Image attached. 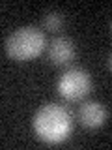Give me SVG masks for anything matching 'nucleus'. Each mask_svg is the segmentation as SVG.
Segmentation results:
<instances>
[{"label":"nucleus","mask_w":112,"mask_h":150,"mask_svg":"<svg viewBox=\"0 0 112 150\" xmlns=\"http://www.w3.org/2000/svg\"><path fill=\"white\" fill-rule=\"evenodd\" d=\"M32 128L41 141L49 144L62 143L71 135L73 116L60 103H47L39 107L32 120Z\"/></svg>","instance_id":"f257e3e1"},{"label":"nucleus","mask_w":112,"mask_h":150,"mask_svg":"<svg viewBox=\"0 0 112 150\" xmlns=\"http://www.w3.org/2000/svg\"><path fill=\"white\" fill-rule=\"evenodd\" d=\"M47 47L45 32L39 26H21L8 36L6 53L9 58L24 62L39 56Z\"/></svg>","instance_id":"f03ea898"},{"label":"nucleus","mask_w":112,"mask_h":150,"mask_svg":"<svg viewBox=\"0 0 112 150\" xmlns=\"http://www.w3.org/2000/svg\"><path fill=\"white\" fill-rule=\"evenodd\" d=\"M92 75L82 68H69L60 75L58 83H56V88H58V94L62 98L69 101L80 100L84 98L88 92L92 90Z\"/></svg>","instance_id":"7ed1b4c3"},{"label":"nucleus","mask_w":112,"mask_h":150,"mask_svg":"<svg viewBox=\"0 0 112 150\" xmlns=\"http://www.w3.org/2000/svg\"><path fill=\"white\" fill-rule=\"evenodd\" d=\"M77 56V45L69 36H56L47 45V58L54 66H65Z\"/></svg>","instance_id":"20e7f679"},{"label":"nucleus","mask_w":112,"mask_h":150,"mask_svg":"<svg viewBox=\"0 0 112 150\" xmlns=\"http://www.w3.org/2000/svg\"><path fill=\"white\" fill-rule=\"evenodd\" d=\"M77 118L80 122L82 126H86V128H99L106 122L108 118V111H106V107L103 105L99 101H84L80 107H78L77 111Z\"/></svg>","instance_id":"39448f33"},{"label":"nucleus","mask_w":112,"mask_h":150,"mask_svg":"<svg viewBox=\"0 0 112 150\" xmlns=\"http://www.w3.org/2000/svg\"><path fill=\"white\" fill-rule=\"evenodd\" d=\"M43 26L47 28V30H50V32H58V30H62V26H64V23H65V15L60 9H54V8H50V9H47V11L43 13Z\"/></svg>","instance_id":"423d86ee"}]
</instances>
